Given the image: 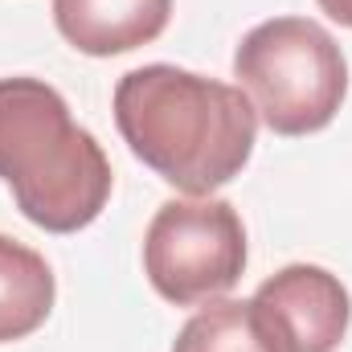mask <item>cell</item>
Wrapping results in <instances>:
<instances>
[{"label": "cell", "instance_id": "1", "mask_svg": "<svg viewBox=\"0 0 352 352\" xmlns=\"http://www.w3.org/2000/svg\"><path fill=\"white\" fill-rule=\"evenodd\" d=\"M115 127L160 180L188 197H209L250 164L258 111L242 87L156 62L119 78Z\"/></svg>", "mask_w": 352, "mask_h": 352}, {"label": "cell", "instance_id": "2", "mask_svg": "<svg viewBox=\"0 0 352 352\" xmlns=\"http://www.w3.org/2000/svg\"><path fill=\"white\" fill-rule=\"evenodd\" d=\"M0 180L45 234H78L111 201V160L41 78H0Z\"/></svg>", "mask_w": 352, "mask_h": 352}, {"label": "cell", "instance_id": "3", "mask_svg": "<svg viewBox=\"0 0 352 352\" xmlns=\"http://www.w3.org/2000/svg\"><path fill=\"white\" fill-rule=\"evenodd\" d=\"M234 78L266 127L295 140L336 119L349 94V62L320 21L270 16L242 37Z\"/></svg>", "mask_w": 352, "mask_h": 352}, {"label": "cell", "instance_id": "4", "mask_svg": "<svg viewBox=\"0 0 352 352\" xmlns=\"http://www.w3.org/2000/svg\"><path fill=\"white\" fill-rule=\"evenodd\" d=\"M246 270V230L230 201H164L144 234V274L160 299L197 307L221 299Z\"/></svg>", "mask_w": 352, "mask_h": 352}, {"label": "cell", "instance_id": "5", "mask_svg": "<svg viewBox=\"0 0 352 352\" xmlns=\"http://www.w3.org/2000/svg\"><path fill=\"white\" fill-rule=\"evenodd\" d=\"M250 307L274 352H336L352 324L344 283L311 263H291L270 274Z\"/></svg>", "mask_w": 352, "mask_h": 352}, {"label": "cell", "instance_id": "6", "mask_svg": "<svg viewBox=\"0 0 352 352\" xmlns=\"http://www.w3.org/2000/svg\"><path fill=\"white\" fill-rule=\"evenodd\" d=\"M173 16V0H54L58 33L90 58L152 45Z\"/></svg>", "mask_w": 352, "mask_h": 352}, {"label": "cell", "instance_id": "7", "mask_svg": "<svg viewBox=\"0 0 352 352\" xmlns=\"http://www.w3.org/2000/svg\"><path fill=\"white\" fill-rule=\"evenodd\" d=\"M54 295L50 263L33 246L0 234V344L33 336L50 320Z\"/></svg>", "mask_w": 352, "mask_h": 352}, {"label": "cell", "instance_id": "8", "mask_svg": "<svg viewBox=\"0 0 352 352\" xmlns=\"http://www.w3.org/2000/svg\"><path fill=\"white\" fill-rule=\"evenodd\" d=\"M173 352H274L263 336L250 299H209L184 320Z\"/></svg>", "mask_w": 352, "mask_h": 352}, {"label": "cell", "instance_id": "9", "mask_svg": "<svg viewBox=\"0 0 352 352\" xmlns=\"http://www.w3.org/2000/svg\"><path fill=\"white\" fill-rule=\"evenodd\" d=\"M316 4H320L336 25H349L352 29V0H316Z\"/></svg>", "mask_w": 352, "mask_h": 352}]
</instances>
